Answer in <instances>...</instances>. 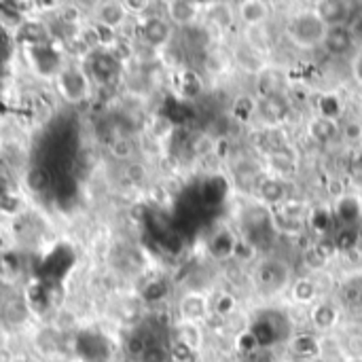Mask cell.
<instances>
[{
  "instance_id": "cell-1",
  "label": "cell",
  "mask_w": 362,
  "mask_h": 362,
  "mask_svg": "<svg viewBox=\"0 0 362 362\" xmlns=\"http://www.w3.org/2000/svg\"><path fill=\"white\" fill-rule=\"evenodd\" d=\"M286 34H288L291 42H295L297 47L314 49V47L322 45L327 25L320 21L316 11H301V13L293 15L291 21L286 23Z\"/></svg>"
},
{
  "instance_id": "cell-2",
  "label": "cell",
  "mask_w": 362,
  "mask_h": 362,
  "mask_svg": "<svg viewBox=\"0 0 362 362\" xmlns=\"http://www.w3.org/2000/svg\"><path fill=\"white\" fill-rule=\"evenodd\" d=\"M255 286L265 295L284 291L291 282V267L280 259H265L255 267Z\"/></svg>"
},
{
  "instance_id": "cell-3",
  "label": "cell",
  "mask_w": 362,
  "mask_h": 362,
  "mask_svg": "<svg viewBox=\"0 0 362 362\" xmlns=\"http://www.w3.org/2000/svg\"><path fill=\"white\" fill-rule=\"evenodd\" d=\"M57 89L70 104H78L89 98V78L78 68H66L57 74Z\"/></svg>"
},
{
  "instance_id": "cell-4",
  "label": "cell",
  "mask_w": 362,
  "mask_h": 362,
  "mask_svg": "<svg viewBox=\"0 0 362 362\" xmlns=\"http://www.w3.org/2000/svg\"><path fill=\"white\" fill-rule=\"evenodd\" d=\"M89 70H91V76L100 85H112L119 76V70H121L119 57L110 51H98L89 59Z\"/></svg>"
},
{
  "instance_id": "cell-5",
  "label": "cell",
  "mask_w": 362,
  "mask_h": 362,
  "mask_svg": "<svg viewBox=\"0 0 362 362\" xmlns=\"http://www.w3.org/2000/svg\"><path fill=\"white\" fill-rule=\"evenodd\" d=\"M178 312H180L182 322L197 325V322H202V320H206L210 316V301H208V297L204 293L191 291L180 299Z\"/></svg>"
},
{
  "instance_id": "cell-6",
  "label": "cell",
  "mask_w": 362,
  "mask_h": 362,
  "mask_svg": "<svg viewBox=\"0 0 362 362\" xmlns=\"http://www.w3.org/2000/svg\"><path fill=\"white\" fill-rule=\"evenodd\" d=\"M322 47H325L327 53H331V55H335V57H346V55H350V53L354 51V47H356L350 25L327 28Z\"/></svg>"
},
{
  "instance_id": "cell-7",
  "label": "cell",
  "mask_w": 362,
  "mask_h": 362,
  "mask_svg": "<svg viewBox=\"0 0 362 362\" xmlns=\"http://www.w3.org/2000/svg\"><path fill=\"white\" fill-rule=\"evenodd\" d=\"M288 112H291V106L282 93L263 95L257 100V115L269 125H280L288 117Z\"/></svg>"
},
{
  "instance_id": "cell-8",
  "label": "cell",
  "mask_w": 362,
  "mask_h": 362,
  "mask_svg": "<svg viewBox=\"0 0 362 362\" xmlns=\"http://www.w3.org/2000/svg\"><path fill=\"white\" fill-rule=\"evenodd\" d=\"M314 11L327 28L348 25L350 21V2L344 0H320Z\"/></svg>"
},
{
  "instance_id": "cell-9",
  "label": "cell",
  "mask_w": 362,
  "mask_h": 362,
  "mask_svg": "<svg viewBox=\"0 0 362 362\" xmlns=\"http://www.w3.org/2000/svg\"><path fill=\"white\" fill-rule=\"evenodd\" d=\"M28 53H30V64H32V68L38 72V74H45V76H49V74H59L62 70H59V55H57V51L55 49H51L47 42H40V45H32L30 49H28Z\"/></svg>"
},
{
  "instance_id": "cell-10",
  "label": "cell",
  "mask_w": 362,
  "mask_h": 362,
  "mask_svg": "<svg viewBox=\"0 0 362 362\" xmlns=\"http://www.w3.org/2000/svg\"><path fill=\"white\" fill-rule=\"evenodd\" d=\"M172 38V23L159 15H153L148 17L144 23H142V40L148 45V47H165Z\"/></svg>"
},
{
  "instance_id": "cell-11",
  "label": "cell",
  "mask_w": 362,
  "mask_h": 362,
  "mask_svg": "<svg viewBox=\"0 0 362 362\" xmlns=\"http://www.w3.org/2000/svg\"><path fill=\"white\" fill-rule=\"evenodd\" d=\"M165 13H168L170 23H176L180 28H189V25H193V21L199 15V4L191 2V0H170L165 4Z\"/></svg>"
},
{
  "instance_id": "cell-12",
  "label": "cell",
  "mask_w": 362,
  "mask_h": 362,
  "mask_svg": "<svg viewBox=\"0 0 362 362\" xmlns=\"http://www.w3.org/2000/svg\"><path fill=\"white\" fill-rule=\"evenodd\" d=\"M238 238L231 229H218L210 240H208V255L214 261H229L233 259Z\"/></svg>"
},
{
  "instance_id": "cell-13",
  "label": "cell",
  "mask_w": 362,
  "mask_h": 362,
  "mask_svg": "<svg viewBox=\"0 0 362 362\" xmlns=\"http://www.w3.org/2000/svg\"><path fill=\"white\" fill-rule=\"evenodd\" d=\"M127 13L125 2H104L98 6V23L108 30H117L125 23Z\"/></svg>"
},
{
  "instance_id": "cell-14",
  "label": "cell",
  "mask_w": 362,
  "mask_h": 362,
  "mask_svg": "<svg viewBox=\"0 0 362 362\" xmlns=\"http://www.w3.org/2000/svg\"><path fill=\"white\" fill-rule=\"evenodd\" d=\"M259 197L269 206H282L288 202V189L282 178H263L259 180Z\"/></svg>"
},
{
  "instance_id": "cell-15",
  "label": "cell",
  "mask_w": 362,
  "mask_h": 362,
  "mask_svg": "<svg viewBox=\"0 0 362 362\" xmlns=\"http://www.w3.org/2000/svg\"><path fill=\"white\" fill-rule=\"evenodd\" d=\"M335 216L339 223H344L346 227L356 225L362 218V204L356 195H344L341 199H337L335 204Z\"/></svg>"
},
{
  "instance_id": "cell-16",
  "label": "cell",
  "mask_w": 362,
  "mask_h": 362,
  "mask_svg": "<svg viewBox=\"0 0 362 362\" xmlns=\"http://www.w3.org/2000/svg\"><path fill=\"white\" fill-rule=\"evenodd\" d=\"M240 17L246 23V28L263 25L269 17V4L261 0H246L240 4Z\"/></svg>"
},
{
  "instance_id": "cell-17",
  "label": "cell",
  "mask_w": 362,
  "mask_h": 362,
  "mask_svg": "<svg viewBox=\"0 0 362 362\" xmlns=\"http://www.w3.org/2000/svg\"><path fill=\"white\" fill-rule=\"evenodd\" d=\"M229 195V182L225 176H210L202 185V197L210 206H221Z\"/></svg>"
},
{
  "instance_id": "cell-18",
  "label": "cell",
  "mask_w": 362,
  "mask_h": 362,
  "mask_svg": "<svg viewBox=\"0 0 362 362\" xmlns=\"http://www.w3.org/2000/svg\"><path fill=\"white\" fill-rule=\"evenodd\" d=\"M250 333L255 335L259 348L272 346V344H276V341L280 339V329H278V325H276L274 320H269L267 316H261V318L255 322V327L250 329Z\"/></svg>"
},
{
  "instance_id": "cell-19",
  "label": "cell",
  "mask_w": 362,
  "mask_h": 362,
  "mask_svg": "<svg viewBox=\"0 0 362 362\" xmlns=\"http://www.w3.org/2000/svg\"><path fill=\"white\" fill-rule=\"evenodd\" d=\"M267 159H269L272 170H276L280 176H288V174H293L297 170V155H295V151L291 146L269 153Z\"/></svg>"
},
{
  "instance_id": "cell-20",
  "label": "cell",
  "mask_w": 362,
  "mask_h": 362,
  "mask_svg": "<svg viewBox=\"0 0 362 362\" xmlns=\"http://www.w3.org/2000/svg\"><path fill=\"white\" fill-rule=\"evenodd\" d=\"M339 320V312L333 303H318L312 312V325L316 331H331Z\"/></svg>"
},
{
  "instance_id": "cell-21",
  "label": "cell",
  "mask_w": 362,
  "mask_h": 362,
  "mask_svg": "<svg viewBox=\"0 0 362 362\" xmlns=\"http://www.w3.org/2000/svg\"><path fill=\"white\" fill-rule=\"evenodd\" d=\"M339 134V125L331 119H325V117H316L310 121V136L318 142V144H327L331 142L335 136Z\"/></svg>"
},
{
  "instance_id": "cell-22",
  "label": "cell",
  "mask_w": 362,
  "mask_h": 362,
  "mask_svg": "<svg viewBox=\"0 0 362 362\" xmlns=\"http://www.w3.org/2000/svg\"><path fill=\"white\" fill-rule=\"evenodd\" d=\"M291 352L301 358H314L320 354V341L312 333H299L291 339Z\"/></svg>"
},
{
  "instance_id": "cell-23",
  "label": "cell",
  "mask_w": 362,
  "mask_h": 362,
  "mask_svg": "<svg viewBox=\"0 0 362 362\" xmlns=\"http://www.w3.org/2000/svg\"><path fill=\"white\" fill-rule=\"evenodd\" d=\"M316 295H318V286L312 278H299L291 286V297L295 303H303V305L314 303Z\"/></svg>"
},
{
  "instance_id": "cell-24",
  "label": "cell",
  "mask_w": 362,
  "mask_h": 362,
  "mask_svg": "<svg viewBox=\"0 0 362 362\" xmlns=\"http://www.w3.org/2000/svg\"><path fill=\"white\" fill-rule=\"evenodd\" d=\"M25 187L32 193H36V195L45 193L51 187V174H49V170L42 168V165H32L25 172Z\"/></svg>"
},
{
  "instance_id": "cell-25",
  "label": "cell",
  "mask_w": 362,
  "mask_h": 362,
  "mask_svg": "<svg viewBox=\"0 0 362 362\" xmlns=\"http://www.w3.org/2000/svg\"><path fill=\"white\" fill-rule=\"evenodd\" d=\"M339 301L350 308V310H361L362 308V280L354 278L348 280L341 288H339Z\"/></svg>"
},
{
  "instance_id": "cell-26",
  "label": "cell",
  "mask_w": 362,
  "mask_h": 362,
  "mask_svg": "<svg viewBox=\"0 0 362 362\" xmlns=\"http://www.w3.org/2000/svg\"><path fill=\"white\" fill-rule=\"evenodd\" d=\"M176 341L182 344V346H187V348H191L193 352H199V348H202V344H204V335H202V331H199L197 325L182 322V325L178 327Z\"/></svg>"
},
{
  "instance_id": "cell-27",
  "label": "cell",
  "mask_w": 362,
  "mask_h": 362,
  "mask_svg": "<svg viewBox=\"0 0 362 362\" xmlns=\"http://www.w3.org/2000/svg\"><path fill=\"white\" fill-rule=\"evenodd\" d=\"M238 62L242 68H246L248 72H261L263 70V57L259 51H255L252 47L244 45L238 49Z\"/></svg>"
},
{
  "instance_id": "cell-28",
  "label": "cell",
  "mask_w": 362,
  "mask_h": 362,
  "mask_svg": "<svg viewBox=\"0 0 362 362\" xmlns=\"http://www.w3.org/2000/svg\"><path fill=\"white\" fill-rule=\"evenodd\" d=\"M233 259L238 263H255L259 259V248L257 244H252L248 238H238V244H235V250H233Z\"/></svg>"
},
{
  "instance_id": "cell-29",
  "label": "cell",
  "mask_w": 362,
  "mask_h": 362,
  "mask_svg": "<svg viewBox=\"0 0 362 362\" xmlns=\"http://www.w3.org/2000/svg\"><path fill=\"white\" fill-rule=\"evenodd\" d=\"M333 244H335L337 250H354L361 244V229H356V227H344L341 231H337Z\"/></svg>"
},
{
  "instance_id": "cell-30",
  "label": "cell",
  "mask_w": 362,
  "mask_h": 362,
  "mask_svg": "<svg viewBox=\"0 0 362 362\" xmlns=\"http://www.w3.org/2000/svg\"><path fill=\"white\" fill-rule=\"evenodd\" d=\"M233 115L238 121L242 123H248L255 115H257V100L248 98V95H242L233 102Z\"/></svg>"
},
{
  "instance_id": "cell-31",
  "label": "cell",
  "mask_w": 362,
  "mask_h": 362,
  "mask_svg": "<svg viewBox=\"0 0 362 362\" xmlns=\"http://www.w3.org/2000/svg\"><path fill=\"white\" fill-rule=\"evenodd\" d=\"M318 110H320V117L335 121V119L341 115V102H339L337 95L327 93V95H322V98L318 100Z\"/></svg>"
},
{
  "instance_id": "cell-32",
  "label": "cell",
  "mask_w": 362,
  "mask_h": 362,
  "mask_svg": "<svg viewBox=\"0 0 362 362\" xmlns=\"http://www.w3.org/2000/svg\"><path fill=\"white\" fill-rule=\"evenodd\" d=\"M202 78L195 74V72H191V70H185L182 74H180V93L182 95H187V98H195V95H199L202 93Z\"/></svg>"
},
{
  "instance_id": "cell-33",
  "label": "cell",
  "mask_w": 362,
  "mask_h": 362,
  "mask_svg": "<svg viewBox=\"0 0 362 362\" xmlns=\"http://www.w3.org/2000/svg\"><path fill=\"white\" fill-rule=\"evenodd\" d=\"M159 244H161V248L168 252V255H180L182 250H185V240L176 233V231H163V235L159 238Z\"/></svg>"
},
{
  "instance_id": "cell-34",
  "label": "cell",
  "mask_w": 362,
  "mask_h": 362,
  "mask_svg": "<svg viewBox=\"0 0 362 362\" xmlns=\"http://www.w3.org/2000/svg\"><path fill=\"white\" fill-rule=\"evenodd\" d=\"M210 310H212L216 316L227 318V316H231L233 310H235V297L229 295V293H223V295H218V297L214 299V303L210 305Z\"/></svg>"
},
{
  "instance_id": "cell-35",
  "label": "cell",
  "mask_w": 362,
  "mask_h": 362,
  "mask_svg": "<svg viewBox=\"0 0 362 362\" xmlns=\"http://www.w3.org/2000/svg\"><path fill=\"white\" fill-rule=\"evenodd\" d=\"M140 362H170V350H165L161 344H148L142 356L138 358Z\"/></svg>"
},
{
  "instance_id": "cell-36",
  "label": "cell",
  "mask_w": 362,
  "mask_h": 362,
  "mask_svg": "<svg viewBox=\"0 0 362 362\" xmlns=\"http://www.w3.org/2000/svg\"><path fill=\"white\" fill-rule=\"evenodd\" d=\"M170 362H197V352H193L191 348L174 341V346L170 350Z\"/></svg>"
},
{
  "instance_id": "cell-37",
  "label": "cell",
  "mask_w": 362,
  "mask_h": 362,
  "mask_svg": "<svg viewBox=\"0 0 362 362\" xmlns=\"http://www.w3.org/2000/svg\"><path fill=\"white\" fill-rule=\"evenodd\" d=\"M142 295H144L146 301H161V299L168 295V286H165V282L157 280V282H151V284L144 288Z\"/></svg>"
},
{
  "instance_id": "cell-38",
  "label": "cell",
  "mask_w": 362,
  "mask_h": 362,
  "mask_svg": "<svg viewBox=\"0 0 362 362\" xmlns=\"http://www.w3.org/2000/svg\"><path fill=\"white\" fill-rule=\"evenodd\" d=\"M341 134L348 142L358 144L362 142V123L361 121H346V125L341 127Z\"/></svg>"
},
{
  "instance_id": "cell-39",
  "label": "cell",
  "mask_w": 362,
  "mask_h": 362,
  "mask_svg": "<svg viewBox=\"0 0 362 362\" xmlns=\"http://www.w3.org/2000/svg\"><path fill=\"white\" fill-rule=\"evenodd\" d=\"M146 346H148V341H146L142 335H132V337L127 339V352H129L134 358H140L142 352L146 350Z\"/></svg>"
},
{
  "instance_id": "cell-40",
  "label": "cell",
  "mask_w": 362,
  "mask_h": 362,
  "mask_svg": "<svg viewBox=\"0 0 362 362\" xmlns=\"http://www.w3.org/2000/svg\"><path fill=\"white\" fill-rule=\"evenodd\" d=\"M110 151H112V155H115L117 159H127V157L132 155L134 146H132V142H129V140L119 138V140H115V142H112Z\"/></svg>"
},
{
  "instance_id": "cell-41",
  "label": "cell",
  "mask_w": 362,
  "mask_h": 362,
  "mask_svg": "<svg viewBox=\"0 0 362 362\" xmlns=\"http://www.w3.org/2000/svg\"><path fill=\"white\" fill-rule=\"evenodd\" d=\"M305 261H308V265L310 267H314V269H320V267H325L327 265V259L312 246V248H308V252H305Z\"/></svg>"
},
{
  "instance_id": "cell-42",
  "label": "cell",
  "mask_w": 362,
  "mask_h": 362,
  "mask_svg": "<svg viewBox=\"0 0 362 362\" xmlns=\"http://www.w3.org/2000/svg\"><path fill=\"white\" fill-rule=\"evenodd\" d=\"M329 225H331V218H329V214H327L325 210H318L316 214H312V227H314V229L327 231Z\"/></svg>"
},
{
  "instance_id": "cell-43",
  "label": "cell",
  "mask_w": 362,
  "mask_h": 362,
  "mask_svg": "<svg viewBox=\"0 0 362 362\" xmlns=\"http://www.w3.org/2000/svg\"><path fill=\"white\" fill-rule=\"evenodd\" d=\"M350 176H352L354 180L362 182V151H358V153L352 157V161H350Z\"/></svg>"
},
{
  "instance_id": "cell-44",
  "label": "cell",
  "mask_w": 362,
  "mask_h": 362,
  "mask_svg": "<svg viewBox=\"0 0 362 362\" xmlns=\"http://www.w3.org/2000/svg\"><path fill=\"white\" fill-rule=\"evenodd\" d=\"M240 348H242L244 352H252V350L259 348V344H257V339H255V335H252L250 331L244 333V335L240 337Z\"/></svg>"
},
{
  "instance_id": "cell-45",
  "label": "cell",
  "mask_w": 362,
  "mask_h": 362,
  "mask_svg": "<svg viewBox=\"0 0 362 362\" xmlns=\"http://www.w3.org/2000/svg\"><path fill=\"white\" fill-rule=\"evenodd\" d=\"M350 30H352V36H354L356 47H362V15L354 17V21L350 23Z\"/></svg>"
},
{
  "instance_id": "cell-46",
  "label": "cell",
  "mask_w": 362,
  "mask_h": 362,
  "mask_svg": "<svg viewBox=\"0 0 362 362\" xmlns=\"http://www.w3.org/2000/svg\"><path fill=\"white\" fill-rule=\"evenodd\" d=\"M329 195H331V197H335V199H341V197L346 195L344 185H341L339 180H331V182H329Z\"/></svg>"
},
{
  "instance_id": "cell-47",
  "label": "cell",
  "mask_w": 362,
  "mask_h": 362,
  "mask_svg": "<svg viewBox=\"0 0 362 362\" xmlns=\"http://www.w3.org/2000/svg\"><path fill=\"white\" fill-rule=\"evenodd\" d=\"M8 55H11V42H8V38L0 32V64H2L4 59H8Z\"/></svg>"
},
{
  "instance_id": "cell-48",
  "label": "cell",
  "mask_w": 362,
  "mask_h": 362,
  "mask_svg": "<svg viewBox=\"0 0 362 362\" xmlns=\"http://www.w3.org/2000/svg\"><path fill=\"white\" fill-rule=\"evenodd\" d=\"M352 72H354V78H356V83L362 85V53L354 59V64H352Z\"/></svg>"
},
{
  "instance_id": "cell-49",
  "label": "cell",
  "mask_w": 362,
  "mask_h": 362,
  "mask_svg": "<svg viewBox=\"0 0 362 362\" xmlns=\"http://www.w3.org/2000/svg\"><path fill=\"white\" fill-rule=\"evenodd\" d=\"M148 6V2H125V8H132L134 13H142Z\"/></svg>"
}]
</instances>
